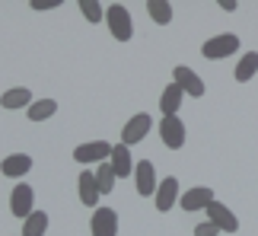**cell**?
Returning <instances> with one entry per match:
<instances>
[{
  "instance_id": "obj_1",
  "label": "cell",
  "mask_w": 258,
  "mask_h": 236,
  "mask_svg": "<svg viewBox=\"0 0 258 236\" xmlns=\"http://www.w3.org/2000/svg\"><path fill=\"white\" fill-rule=\"evenodd\" d=\"M239 35L236 32H223V35H214V38H207V42L201 45V54L207 57V61H223V57H230L239 51Z\"/></svg>"
},
{
  "instance_id": "obj_2",
  "label": "cell",
  "mask_w": 258,
  "mask_h": 236,
  "mask_svg": "<svg viewBox=\"0 0 258 236\" xmlns=\"http://www.w3.org/2000/svg\"><path fill=\"white\" fill-rule=\"evenodd\" d=\"M105 23H108V32L115 35V42H131L134 38V23H131V16H127V10L121 4H108Z\"/></svg>"
},
{
  "instance_id": "obj_3",
  "label": "cell",
  "mask_w": 258,
  "mask_h": 236,
  "mask_svg": "<svg viewBox=\"0 0 258 236\" xmlns=\"http://www.w3.org/2000/svg\"><path fill=\"white\" fill-rule=\"evenodd\" d=\"M160 137L169 150H182L185 147V122L178 115H163L160 118Z\"/></svg>"
},
{
  "instance_id": "obj_4",
  "label": "cell",
  "mask_w": 258,
  "mask_h": 236,
  "mask_svg": "<svg viewBox=\"0 0 258 236\" xmlns=\"http://www.w3.org/2000/svg\"><path fill=\"white\" fill-rule=\"evenodd\" d=\"M150 128H153V118L147 115V112H137L134 118H127V125L121 128V144H124V147L141 144L144 137L150 134Z\"/></svg>"
},
{
  "instance_id": "obj_5",
  "label": "cell",
  "mask_w": 258,
  "mask_h": 236,
  "mask_svg": "<svg viewBox=\"0 0 258 236\" xmlns=\"http://www.w3.org/2000/svg\"><path fill=\"white\" fill-rule=\"evenodd\" d=\"M10 211H13V217H23V220L35 211V192H32V185L19 182L16 189L10 192Z\"/></svg>"
},
{
  "instance_id": "obj_6",
  "label": "cell",
  "mask_w": 258,
  "mask_h": 236,
  "mask_svg": "<svg viewBox=\"0 0 258 236\" xmlns=\"http://www.w3.org/2000/svg\"><path fill=\"white\" fill-rule=\"evenodd\" d=\"M172 83H178V86L185 90V96H191V99H201V96L207 93L204 80L191 71V67H185V64H178L175 71H172Z\"/></svg>"
},
{
  "instance_id": "obj_7",
  "label": "cell",
  "mask_w": 258,
  "mask_h": 236,
  "mask_svg": "<svg viewBox=\"0 0 258 236\" xmlns=\"http://www.w3.org/2000/svg\"><path fill=\"white\" fill-rule=\"evenodd\" d=\"M214 189H207V185H195V189H188L182 198H178V204L188 211V214H198V211H207L214 204Z\"/></svg>"
},
{
  "instance_id": "obj_8",
  "label": "cell",
  "mask_w": 258,
  "mask_h": 236,
  "mask_svg": "<svg viewBox=\"0 0 258 236\" xmlns=\"http://www.w3.org/2000/svg\"><path fill=\"white\" fill-rule=\"evenodd\" d=\"M108 156H112V147H108V141H89V144H80L74 147V160L77 163H105Z\"/></svg>"
},
{
  "instance_id": "obj_9",
  "label": "cell",
  "mask_w": 258,
  "mask_h": 236,
  "mask_svg": "<svg viewBox=\"0 0 258 236\" xmlns=\"http://www.w3.org/2000/svg\"><path fill=\"white\" fill-rule=\"evenodd\" d=\"M178 198H182V192H178V179H175V175H166V179L160 182V189H156V195H153L156 211H160V214L172 211L178 204Z\"/></svg>"
},
{
  "instance_id": "obj_10",
  "label": "cell",
  "mask_w": 258,
  "mask_h": 236,
  "mask_svg": "<svg viewBox=\"0 0 258 236\" xmlns=\"http://www.w3.org/2000/svg\"><path fill=\"white\" fill-rule=\"evenodd\" d=\"M207 220H211L220 233H236V230H239V220H236V214L226 208L223 201H214L211 208H207Z\"/></svg>"
},
{
  "instance_id": "obj_11",
  "label": "cell",
  "mask_w": 258,
  "mask_h": 236,
  "mask_svg": "<svg viewBox=\"0 0 258 236\" xmlns=\"http://www.w3.org/2000/svg\"><path fill=\"white\" fill-rule=\"evenodd\" d=\"M134 185H137V195H156V189H160V182H156V169L150 160H141L134 166Z\"/></svg>"
},
{
  "instance_id": "obj_12",
  "label": "cell",
  "mask_w": 258,
  "mask_h": 236,
  "mask_svg": "<svg viewBox=\"0 0 258 236\" xmlns=\"http://www.w3.org/2000/svg\"><path fill=\"white\" fill-rule=\"evenodd\" d=\"M89 230H93V236H118V214L112 208H96Z\"/></svg>"
},
{
  "instance_id": "obj_13",
  "label": "cell",
  "mask_w": 258,
  "mask_h": 236,
  "mask_svg": "<svg viewBox=\"0 0 258 236\" xmlns=\"http://www.w3.org/2000/svg\"><path fill=\"white\" fill-rule=\"evenodd\" d=\"M77 192H80V201L86 204V208H96L99 204V185H96V172L93 169H83L80 179H77Z\"/></svg>"
},
{
  "instance_id": "obj_14",
  "label": "cell",
  "mask_w": 258,
  "mask_h": 236,
  "mask_svg": "<svg viewBox=\"0 0 258 236\" xmlns=\"http://www.w3.org/2000/svg\"><path fill=\"white\" fill-rule=\"evenodd\" d=\"M29 169H32V156L29 153H10L0 160V172L10 175V179H19V175H26Z\"/></svg>"
},
{
  "instance_id": "obj_15",
  "label": "cell",
  "mask_w": 258,
  "mask_h": 236,
  "mask_svg": "<svg viewBox=\"0 0 258 236\" xmlns=\"http://www.w3.org/2000/svg\"><path fill=\"white\" fill-rule=\"evenodd\" d=\"M108 163H112V169H115V175L118 179H127V175H134V160H131V150H127L124 144H118V147H112V156H108Z\"/></svg>"
},
{
  "instance_id": "obj_16",
  "label": "cell",
  "mask_w": 258,
  "mask_h": 236,
  "mask_svg": "<svg viewBox=\"0 0 258 236\" xmlns=\"http://www.w3.org/2000/svg\"><path fill=\"white\" fill-rule=\"evenodd\" d=\"M35 99H32V90H26V86H13V90H7L0 96V105H4L7 112H16V109H29Z\"/></svg>"
},
{
  "instance_id": "obj_17",
  "label": "cell",
  "mask_w": 258,
  "mask_h": 236,
  "mask_svg": "<svg viewBox=\"0 0 258 236\" xmlns=\"http://www.w3.org/2000/svg\"><path fill=\"white\" fill-rule=\"evenodd\" d=\"M182 102H185V90L178 83H169L160 93V109H163V115H178V105H182Z\"/></svg>"
},
{
  "instance_id": "obj_18",
  "label": "cell",
  "mask_w": 258,
  "mask_h": 236,
  "mask_svg": "<svg viewBox=\"0 0 258 236\" xmlns=\"http://www.w3.org/2000/svg\"><path fill=\"white\" fill-rule=\"evenodd\" d=\"M255 74H258V51H245L239 57V64L233 67V77H236V83H249Z\"/></svg>"
},
{
  "instance_id": "obj_19",
  "label": "cell",
  "mask_w": 258,
  "mask_h": 236,
  "mask_svg": "<svg viewBox=\"0 0 258 236\" xmlns=\"http://www.w3.org/2000/svg\"><path fill=\"white\" fill-rule=\"evenodd\" d=\"M45 230H48V214L45 211H32L23 220V233L19 236H45Z\"/></svg>"
},
{
  "instance_id": "obj_20",
  "label": "cell",
  "mask_w": 258,
  "mask_h": 236,
  "mask_svg": "<svg viewBox=\"0 0 258 236\" xmlns=\"http://www.w3.org/2000/svg\"><path fill=\"white\" fill-rule=\"evenodd\" d=\"M147 13H150V19L160 23V26L172 23V4L169 0H147Z\"/></svg>"
},
{
  "instance_id": "obj_21",
  "label": "cell",
  "mask_w": 258,
  "mask_h": 236,
  "mask_svg": "<svg viewBox=\"0 0 258 236\" xmlns=\"http://www.w3.org/2000/svg\"><path fill=\"white\" fill-rule=\"evenodd\" d=\"M54 112H57V102H54V99H35V102L26 109V115L32 118V122H48Z\"/></svg>"
},
{
  "instance_id": "obj_22",
  "label": "cell",
  "mask_w": 258,
  "mask_h": 236,
  "mask_svg": "<svg viewBox=\"0 0 258 236\" xmlns=\"http://www.w3.org/2000/svg\"><path fill=\"white\" fill-rule=\"evenodd\" d=\"M96 172V185H99V192H102V195H112V189H115V179H118V175H115V169H112V163H99V169H93Z\"/></svg>"
},
{
  "instance_id": "obj_23",
  "label": "cell",
  "mask_w": 258,
  "mask_h": 236,
  "mask_svg": "<svg viewBox=\"0 0 258 236\" xmlns=\"http://www.w3.org/2000/svg\"><path fill=\"white\" fill-rule=\"evenodd\" d=\"M80 13L86 16V23H102L105 19V7L102 4H96V0H80Z\"/></svg>"
},
{
  "instance_id": "obj_24",
  "label": "cell",
  "mask_w": 258,
  "mask_h": 236,
  "mask_svg": "<svg viewBox=\"0 0 258 236\" xmlns=\"http://www.w3.org/2000/svg\"><path fill=\"white\" fill-rule=\"evenodd\" d=\"M217 233H220V230H217L211 220H204V223H198V227H195V236H217Z\"/></svg>"
},
{
  "instance_id": "obj_25",
  "label": "cell",
  "mask_w": 258,
  "mask_h": 236,
  "mask_svg": "<svg viewBox=\"0 0 258 236\" xmlns=\"http://www.w3.org/2000/svg\"><path fill=\"white\" fill-rule=\"evenodd\" d=\"M61 7V0H32V10H54Z\"/></svg>"
}]
</instances>
